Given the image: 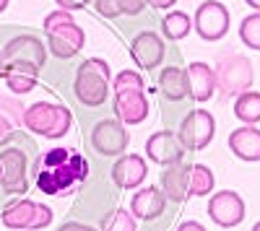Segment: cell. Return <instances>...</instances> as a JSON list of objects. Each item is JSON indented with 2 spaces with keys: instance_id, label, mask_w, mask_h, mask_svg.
Masks as SVG:
<instances>
[{
  "instance_id": "obj_34",
  "label": "cell",
  "mask_w": 260,
  "mask_h": 231,
  "mask_svg": "<svg viewBox=\"0 0 260 231\" xmlns=\"http://www.w3.org/2000/svg\"><path fill=\"white\" fill-rule=\"evenodd\" d=\"M11 133H13V128H11L8 117H6V114H0V143L11 140Z\"/></svg>"
},
{
  "instance_id": "obj_9",
  "label": "cell",
  "mask_w": 260,
  "mask_h": 231,
  "mask_svg": "<svg viewBox=\"0 0 260 231\" xmlns=\"http://www.w3.org/2000/svg\"><path fill=\"white\" fill-rule=\"evenodd\" d=\"M45 34H47L50 52L55 57H60V60H71L86 45V34H83V29L76 24V21H71V24H60V26L45 31Z\"/></svg>"
},
{
  "instance_id": "obj_27",
  "label": "cell",
  "mask_w": 260,
  "mask_h": 231,
  "mask_svg": "<svg viewBox=\"0 0 260 231\" xmlns=\"http://www.w3.org/2000/svg\"><path fill=\"white\" fill-rule=\"evenodd\" d=\"M104 231H138V223H136V216L125 211V208H117V211L110 216Z\"/></svg>"
},
{
  "instance_id": "obj_14",
  "label": "cell",
  "mask_w": 260,
  "mask_h": 231,
  "mask_svg": "<svg viewBox=\"0 0 260 231\" xmlns=\"http://www.w3.org/2000/svg\"><path fill=\"white\" fill-rule=\"evenodd\" d=\"M115 117L122 125H141L148 117L146 91H115Z\"/></svg>"
},
{
  "instance_id": "obj_15",
  "label": "cell",
  "mask_w": 260,
  "mask_h": 231,
  "mask_svg": "<svg viewBox=\"0 0 260 231\" xmlns=\"http://www.w3.org/2000/svg\"><path fill=\"white\" fill-rule=\"evenodd\" d=\"M167 208V195L161 192V187H141V190L133 195L130 200V213H133L138 221H154L164 213Z\"/></svg>"
},
{
  "instance_id": "obj_31",
  "label": "cell",
  "mask_w": 260,
  "mask_h": 231,
  "mask_svg": "<svg viewBox=\"0 0 260 231\" xmlns=\"http://www.w3.org/2000/svg\"><path fill=\"white\" fill-rule=\"evenodd\" d=\"M94 8H96V13L104 16V18H117V16H120L117 0H94Z\"/></svg>"
},
{
  "instance_id": "obj_37",
  "label": "cell",
  "mask_w": 260,
  "mask_h": 231,
  "mask_svg": "<svg viewBox=\"0 0 260 231\" xmlns=\"http://www.w3.org/2000/svg\"><path fill=\"white\" fill-rule=\"evenodd\" d=\"M177 0H148V6L151 8H159V11H167V8H172Z\"/></svg>"
},
{
  "instance_id": "obj_32",
  "label": "cell",
  "mask_w": 260,
  "mask_h": 231,
  "mask_svg": "<svg viewBox=\"0 0 260 231\" xmlns=\"http://www.w3.org/2000/svg\"><path fill=\"white\" fill-rule=\"evenodd\" d=\"M146 3H148V0H117L120 13H125V16H138L146 8Z\"/></svg>"
},
{
  "instance_id": "obj_38",
  "label": "cell",
  "mask_w": 260,
  "mask_h": 231,
  "mask_svg": "<svg viewBox=\"0 0 260 231\" xmlns=\"http://www.w3.org/2000/svg\"><path fill=\"white\" fill-rule=\"evenodd\" d=\"M6 75V57H3V50H0V78Z\"/></svg>"
},
{
  "instance_id": "obj_19",
  "label": "cell",
  "mask_w": 260,
  "mask_h": 231,
  "mask_svg": "<svg viewBox=\"0 0 260 231\" xmlns=\"http://www.w3.org/2000/svg\"><path fill=\"white\" fill-rule=\"evenodd\" d=\"M37 75H39V68L31 65V62H6V83L8 89L18 96L29 94L34 86H37Z\"/></svg>"
},
{
  "instance_id": "obj_36",
  "label": "cell",
  "mask_w": 260,
  "mask_h": 231,
  "mask_svg": "<svg viewBox=\"0 0 260 231\" xmlns=\"http://www.w3.org/2000/svg\"><path fill=\"white\" fill-rule=\"evenodd\" d=\"M177 231H206L198 221H182L180 226H177Z\"/></svg>"
},
{
  "instance_id": "obj_30",
  "label": "cell",
  "mask_w": 260,
  "mask_h": 231,
  "mask_svg": "<svg viewBox=\"0 0 260 231\" xmlns=\"http://www.w3.org/2000/svg\"><path fill=\"white\" fill-rule=\"evenodd\" d=\"M68 151H65V148H52V151H47L45 153V159H42V164H45L47 166V169H55V166H62L65 161H68Z\"/></svg>"
},
{
  "instance_id": "obj_7",
  "label": "cell",
  "mask_w": 260,
  "mask_h": 231,
  "mask_svg": "<svg viewBox=\"0 0 260 231\" xmlns=\"http://www.w3.org/2000/svg\"><path fill=\"white\" fill-rule=\"evenodd\" d=\"M91 143L102 156H122L130 145V135L120 120H102L91 130Z\"/></svg>"
},
{
  "instance_id": "obj_6",
  "label": "cell",
  "mask_w": 260,
  "mask_h": 231,
  "mask_svg": "<svg viewBox=\"0 0 260 231\" xmlns=\"http://www.w3.org/2000/svg\"><path fill=\"white\" fill-rule=\"evenodd\" d=\"M0 187L8 195H24L26 192V156L21 148L0 151Z\"/></svg>"
},
{
  "instance_id": "obj_25",
  "label": "cell",
  "mask_w": 260,
  "mask_h": 231,
  "mask_svg": "<svg viewBox=\"0 0 260 231\" xmlns=\"http://www.w3.org/2000/svg\"><path fill=\"white\" fill-rule=\"evenodd\" d=\"M240 39H242V45H247L250 50L260 52V13H250V16L242 18Z\"/></svg>"
},
{
  "instance_id": "obj_1",
  "label": "cell",
  "mask_w": 260,
  "mask_h": 231,
  "mask_svg": "<svg viewBox=\"0 0 260 231\" xmlns=\"http://www.w3.org/2000/svg\"><path fill=\"white\" fill-rule=\"evenodd\" d=\"M73 94L83 107H99L110 96V65L102 57H89L76 70Z\"/></svg>"
},
{
  "instance_id": "obj_21",
  "label": "cell",
  "mask_w": 260,
  "mask_h": 231,
  "mask_svg": "<svg viewBox=\"0 0 260 231\" xmlns=\"http://www.w3.org/2000/svg\"><path fill=\"white\" fill-rule=\"evenodd\" d=\"M34 213H37L34 200H11L0 213V223L8 228H31Z\"/></svg>"
},
{
  "instance_id": "obj_2",
  "label": "cell",
  "mask_w": 260,
  "mask_h": 231,
  "mask_svg": "<svg viewBox=\"0 0 260 231\" xmlns=\"http://www.w3.org/2000/svg\"><path fill=\"white\" fill-rule=\"evenodd\" d=\"M21 122L26 125V130L34 135H42L47 140H57L71 130L73 114L65 104H50V101H37L24 112Z\"/></svg>"
},
{
  "instance_id": "obj_17",
  "label": "cell",
  "mask_w": 260,
  "mask_h": 231,
  "mask_svg": "<svg viewBox=\"0 0 260 231\" xmlns=\"http://www.w3.org/2000/svg\"><path fill=\"white\" fill-rule=\"evenodd\" d=\"M161 192L167 200H187L190 198V166L187 164H172L161 172Z\"/></svg>"
},
{
  "instance_id": "obj_5",
  "label": "cell",
  "mask_w": 260,
  "mask_h": 231,
  "mask_svg": "<svg viewBox=\"0 0 260 231\" xmlns=\"http://www.w3.org/2000/svg\"><path fill=\"white\" fill-rule=\"evenodd\" d=\"M213 133H216L213 114L206 112V109H195V112H190L182 120L177 138L185 145V151H201V148H206V145L213 140Z\"/></svg>"
},
{
  "instance_id": "obj_23",
  "label": "cell",
  "mask_w": 260,
  "mask_h": 231,
  "mask_svg": "<svg viewBox=\"0 0 260 231\" xmlns=\"http://www.w3.org/2000/svg\"><path fill=\"white\" fill-rule=\"evenodd\" d=\"M192 29V18L185 13V11H172L161 18V31L167 39L177 42V39H185Z\"/></svg>"
},
{
  "instance_id": "obj_40",
  "label": "cell",
  "mask_w": 260,
  "mask_h": 231,
  "mask_svg": "<svg viewBox=\"0 0 260 231\" xmlns=\"http://www.w3.org/2000/svg\"><path fill=\"white\" fill-rule=\"evenodd\" d=\"M6 8H8V0H0V13H3Z\"/></svg>"
},
{
  "instance_id": "obj_41",
  "label": "cell",
  "mask_w": 260,
  "mask_h": 231,
  "mask_svg": "<svg viewBox=\"0 0 260 231\" xmlns=\"http://www.w3.org/2000/svg\"><path fill=\"white\" fill-rule=\"evenodd\" d=\"M252 231H260V221H257V223H255V226H252Z\"/></svg>"
},
{
  "instance_id": "obj_8",
  "label": "cell",
  "mask_w": 260,
  "mask_h": 231,
  "mask_svg": "<svg viewBox=\"0 0 260 231\" xmlns=\"http://www.w3.org/2000/svg\"><path fill=\"white\" fill-rule=\"evenodd\" d=\"M208 218L221 228H234L245 221V200L234 190H221L208 200Z\"/></svg>"
},
{
  "instance_id": "obj_28",
  "label": "cell",
  "mask_w": 260,
  "mask_h": 231,
  "mask_svg": "<svg viewBox=\"0 0 260 231\" xmlns=\"http://www.w3.org/2000/svg\"><path fill=\"white\" fill-rule=\"evenodd\" d=\"M52 223V208L45 205V203H37V213H34V221H31V228L29 231H39Z\"/></svg>"
},
{
  "instance_id": "obj_11",
  "label": "cell",
  "mask_w": 260,
  "mask_h": 231,
  "mask_svg": "<svg viewBox=\"0 0 260 231\" xmlns=\"http://www.w3.org/2000/svg\"><path fill=\"white\" fill-rule=\"evenodd\" d=\"M146 156L159 166H172L185 159V145L180 143V138L175 133L159 130L146 140Z\"/></svg>"
},
{
  "instance_id": "obj_24",
  "label": "cell",
  "mask_w": 260,
  "mask_h": 231,
  "mask_svg": "<svg viewBox=\"0 0 260 231\" xmlns=\"http://www.w3.org/2000/svg\"><path fill=\"white\" fill-rule=\"evenodd\" d=\"M213 184H216L213 172L206 164H190V195L206 198L213 190Z\"/></svg>"
},
{
  "instance_id": "obj_13",
  "label": "cell",
  "mask_w": 260,
  "mask_h": 231,
  "mask_svg": "<svg viewBox=\"0 0 260 231\" xmlns=\"http://www.w3.org/2000/svg\"><path fill=\"white\" fill-rule=\"evenodd\" d=\"M148 177V166H146V159L138 156V153H122V159L115 161L112 166V179L120 190H136L141 187Z\"/></svg>"
},
{
  "instance_id": "obj_3",
  "label": "cell",
  "mask_w": 260,
  "mask_h": 231,
  "mask_svg": "<svg viewBox=\"0 0 260 231\" xmlns=\"http://www.w3.org/2000/svg\"><path fill=\"white\" fill-rule=\"evenodd\" d=\"M213 73H216V89H219L221 96H240L255 81L250 57L237 55V52H229L226 57H221Z\"/></svg>"
},
{
  "instance_id": "obj_26",
  "label": "cell",
  "mask_w": 260,
  "mask_h": 231,
  "mask_svg": "<svg viewBox=\"0 0 260 231\" xmlns=\"http://www.w3.org/2000/svg\"><path fill=\"white\" fill-rule=\"evenodd\" d=\"M115 91H146V81L136 70H120L115 75Z\"/></svg>"
},
{
  "instance_id": "obj_20",
  "label": "cell",
  "mask_w": 260,
  "mask_h": 231,
  "mask_svg": "<svg viewBox=\"0 0 260 231\" xmlns=\"http://www.w3.org/2000/svg\"><path fill=\"white\" fill-rule=\"evenodd\" d=\"M159 91H161V96L169 99V101L185 99V96L190 94V89H187V73H185L182 68H177V65L164 68V70L159 73Z\"/></svg>"
},
{
  "instance_id": "obj_35",
  "label": "cell",
  "mask_w": 260,
  "mask_h": 231,
  "mask_svg": "<svg viewBox=\"0 0 260 231\" xmlns=\"http://www.w3.org/2000/svg\"><path fill=\"white\" fill-rule=\"evenodd\" d=\"M57 231H96L91 226H86V223H76V221H68V223H62Z\"/></svg>"
},
{
  "instance_id": "obj_12",
  "label": "cell",
  "mask_w": 260,
  "mask_h": 231,
  "mask_svg": "<svg viewBox=\"0 0 260 231\" xmlns=\"http://www.w3.org/2000/svg\"><path fill=\"white\" fill-rule=\"evenodd\" d=\"M130 57L143 70H154L164 60V39L154 31H141L130 42Z\"/></svg>"
},
{
  "instance_id": "obj_18",
  "label": "cell",
  "mask_w": 260,
  "mask_h": 231,
  "mask_svg": "<svg viewBox=\"0 0 260 231\" xmlns=\"http://www.w3.org/2000/svg\"><path fill=\"white\" fill-rule=\"evenodd\" d=\"M185 73H187L190 99L208 101L213 96V91H216V73H213V68H208L206 62H190Z\"/></svg>"
},
{
  "instance_id": "obj_39",
  "label": "cell",
  "mask_w": 260,
  "mask_h": 231,
  "mask_svg": "<svg viewBox=\"0 0 260 231\" xmlns=\"http://www.w3.org/2000/svg\"><path fill=\"white\" fill-rule=\"evenodd\" d=\"M245 3H247L252 11H257V13H260V0H245Z\"/></svg>"
},
{
  "instance_id": "obj_4",
  "label": "cell",
  "mask_w": 260,
  "mask_h": 231,
  "mask_svg": "<svg viewBox=\"0 0 260 231\" xmlns=\"http://www.w3.org/2000/svg\"><path fill=\"white\" fill-rule=\"evenodd\" d=\"M229 24H232V16L221 0H206V3H201L198 11H195V18H192L195 31L206 42H219L229 31Z\"/></svg>"
},
{
  "instance_id": "obj_10",
  "label": "cell",
  "mask_w": 260,
  "mask_h": 231,
  "mask_svg": "<svg viewBox=\"0 0 260 231\" xmlns=\"http://www.w3.org/2000/svg\"><path fill=\"white\" fill-rule=\"evenodd\" d=\"M6 62H31L37 68H45L47 62V47L42 45V39L31 34H18L3 47Z\"/></svg>"
},
{
  "instance_id": "obj_22",
  "label": "cell",
  "mask_w": 260,
  "mask_h": 231,
  "mask_svg": "<svg viewBox=\"0 0 260 231\" xmlns=\"http://www.w3.org/2000/svg\"><path fill=\"white\" fill-rule=\"evenodd\" d=\"M234 117L245 125H257L260 122V91H242L234 99Z\"/></svg>"
},
{
  "instance_id": "obj_16",
  "label": "cell",
  "mask_w": 260,
  "mask_h": 231,
  "mask_svg": "<svg viewBox=\"0 0 260 231\" xmlns=\"http://www.w3.org/2000/svg\"><path fill=\"white\" fill-rule=\"evenodd\" d=\"M229 151L242 161H260V130L255 125H242L229 133Z\"/></svg>"
},
{
  "instance_id": "obj_29",
  "label": "cell",
  "mask_w": 260,
  "mask_h": 231,
  "mask_svg": "<svg viewBox=\"0 0 260 231\" xmlns=\"http://www.w3.org/2000/svg\"><path fill=\"white\" fill-rule=\"evenodd\" d=\"M73 21V13L71 11H55V13H50V16H45V31H50V29H55V26H60V24H71Z\"/></svg>"
},
{
  "instance_id": "obj_33",
  "label": "cell",
  "mask_w": 260,
  "mask_h": 231,
  "mask_svg": "<svg viewBox=\"0 0 260 231\" xmlns=\"http://www.w3.org/2000/svg\"><path fill=\"white\" fill-rule=\"evenodd\" d=\"M55 3H57V8L60 11H81V8H86V6H89L91 3V0H55Z\"/></svg>"
}]
</instances>
